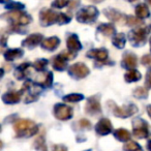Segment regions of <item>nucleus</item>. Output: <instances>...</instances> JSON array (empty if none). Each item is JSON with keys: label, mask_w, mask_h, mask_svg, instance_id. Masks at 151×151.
<instances>
[{"label": "nucleus", "mask_w": 151, "mask_h": 151, "mask_svg": "<svg viewBox=\"0 0 151 151\" xmlns=\"http://www.w3.org/2000/svg\"><path fill=\"white\" fill-rule=\"evenodd\" d=\"M14 129H15L17 137H31L35 134L38 130V126L33 121L28 119H20L14 124Z\"/></svg>", "instance_id": "f257e3e1"}, {"label": "nucleus", "mask_w": 151, "mask_h": 151, "mask_svg": "<svg viewBox=\"0 0 151 151\" xmlns=\"http://www.w3.org/2000/svg\"><path fill=\"white\" fill-rule=\"evenodd\" d=\"M40 19L42 26L52 25L53 23H58L62 25V24H66L70 21V18L67 17L64 14H57L53 11H50V9H46V11L42 12Z\"/></svg>", "instance_id": "f03ea898"}, {"label": "nucleus", "mask_w": 151, "mask_h": 151, "mask_svg": "<svg viewBox=\"0 0 151 151\" xmlns=\"http://www.w3.org/2000/svg\"><path fill=\"white\" fill-rule=\"evenodd\" d=\"M3 18L11 21L14 25H27L31 21V18L25 13L20 11H13L3 16Z\"/></svg>", "instance_id": "7ed1b4c3"}, {"label": "nucleus", "mask_w": 151, "mask_h": 151, "mask_svg": "<svg viewBox=\"0 0 151 151\" xmlns=\"http://www.w3.org/2000/svg\"><path fill=\"white\" fill-rule=\"evenodd\" d=\"M99 16V11L94 6H87L86 9H82L77 14V20L80 23H91L95 21Z\"/></svg>", "instance_id": "20e7f679"}, {"label": "nucleus", "mask_w": 151, "mask_h": 151, "mask_svg": "<svg viewBox=\"0 0 151 151\" xmlns=\"http://www.w3.org/2000/svg\"><path fill=\"white\" fill-rule=\"evenodd\" d=\"M21 91L23 93L26 92L25 103L29 104L37 99V96L40 95V93L42 92V89H40V87L37 86V85H33L30 82H26L25 84H24V87Z\"/></svg>", "instance_id": "39448f33"}, {"label": "nucleus", "mask_w": 151, "mask_h": 151, "mask_svg": "<svg viewBox=\"0 0 151 151\" xmlns=\"http://www.w3.org/2000/svg\"><path fill=\"white\" fill-rule=\"evenodd\" d=\"M109 105L111 106V109L113 111L114 115L120 118H127L138 112L137 107L134 105L127 106V107H124V108H120L118 106H116L113 101H109Z\"/></svg>", "instance_id": "423d86ee"}, {"label": "nucleus", "mask_w": 151, "mask_h": 151, "mask_svg": "<svg viewBox=\"0 0 151 151\" xmlns=\"http://www.w3.org/2000/svg\"><path fill=\"white\" fill-rule=\"evenodd\" d=\"M132 127H134V136L139 139H145L149 136V126L146 121L143 119L137 118L132 122Z\"/></svg>", "instance_id": "0eeeda50"}, {"label": "nucleus", "mask_w": 151, "mask_h": 151, "mask_svg": "<svg viewBox=\"0 0 151 151\" xmlns=\"http://www.w3.org/2000/svg\"><path fill=\"white\" fill-rule=\"evenodd\" d=\"M55 117L59 120H68L73 117V109L66 105L58 104L54 108Z\"/></svg>", "instance_id": "6e6552de"}, {"label": "nucleus", "mask_w": 151, "mask_h": 151, "mask_svg": "<svg viewBox=\"0 0 151 151\" xmlns=\"http://www.w3.org/2000/svg\"><path fill=\"white\" fill-rule=\"evenodd\" d=\"M147 35V30L145 28H138L132 30L129 33V38L132 40V44L134 46H141L145 44Z\"/></svg>", "instance_id": "1a4fd4ad"}, {"label": "nucleus", "mask_w": 151, "mask_h": 151, "mask_svg": "<svg viewBox=\"0 0 151 151\" xmlns=\"http://www.w3.org/2000/svg\"><path fill=\"white\" fill-rule=\"evenodd\" d=\"M69 73L76 78L82 79L87 77L89 73V68L84 63H76L69 67Z\"/></svg>", "instance_id": "9d476101"}, {"label": "nucleus", "mask_w": 151, "mask_h": 151, "mask_svg": "<svg viewBox=\"0 0 151 151\" xmlns=\"http://www.w3.org/2000/svg\"><path fill=\"white\" fill-rule=\"evenodd\" d=\"M112 128H113V126H112L111 121L107 118L101 119L95 126V130L99 136H106V134H110L112 132Z\"/></svg>", "instance_id": "9b49d317"}, {"label": "nucleus", "mask_w": 151, "mask_h": 151, "mask_svg": "<svg viewBox=\"0 0 151 151\" xmlns=\"http://www.w3.org/2000/svg\"><path fill=\"white\" fill-rule=\"evenodd\" d=\"M85 110L90 115H96V114L101 113V104H99V99L96 97H90L87 101Z\"/></svg>", "instance_id": "f8f14e48"}, {"label": "nucleus", "mask_w": 151, "mask_h": 151, "mask_svg": "<svg viewBox=\"0 0 151 151\" xmlns=\"http://www.w3.org/2000/svg\"><path fill=\"white\" fill-rule=\"evenodd\" d=\"M42 36L40 34H31L29 35L23 42H22V46L26 47V48H34V47L37 46L40 42H42Z\"/></svg>", "instance_id": "ddd939ff"}, {"label": "nucleus", "mask_w": 151, "mask_h": 151, "mask_svg": "<svg viewBox=\"0 0 151 151\" xmlns=\"http://www.w3.org/2000/svg\"><path fill=\"white\" fill-rule=\"evenodd\" d=\"M66 44H67V48L71 52H77V51H80L82 49V45H81L78 36L76 35V34H71V35L68 36Z\"/></svg>", "instance_id": "4468645a"}, {"label": "nucleus", "mask_w": 151, "mask_h": 151, "mask_svg": "<svg viewBox=\"0 0 151 151\" xmlns=\"http://www.w3.org/2000/svg\"><path fill=\"white\" fill-rule=\"evenodd\" d=\"M87 56L90 58H94L97 61H105L108 58V52L104 49H94L87 52Z\"/></svg>", "instance_id": "2eb2a0df"}, {"label": "nucleus", "mask_w": 151, "mask_h": 151, "mask_svg": "<svg viewBox=\"0 0 151 151\" xmlns=\"http://www.w3.org/2000/svg\"><path fill=\"white\" fill-rule=\"evenodd\" d=\"M22 94H23L22 91H19V92H15V91H13V92H7V93H5V94H3L2 99L5 104H17V103H19L20 99H21Z\"/></svg>", "instance_id": "dca6fc26"}, {"label": "nucleus", "mask_w": 151, "mask_h": 151, "mask_svg": "<svg viewBox=\"0 0 151 151\" xmlns=\"http://www.w3.org/2000/svg\"><path fill=\"white\" fill-rule=\"evenodd\" d=\"M60 44V40H59L58 37L56 36H52V37H49V38H46L42 42V47L46 50H49V51H53L57 48Z\"/></svg>", "instance_id": "f3484780"}, {"label": "nucleus", "mask_w": 151, "mask_h": 151, "mask_svg": "<svg viewBox=\"0 0 151 151\" xmlns=\"http://www.w3.org/2000/svg\"><path fill=\"white\" fill-rule=\"evenodd\" d=\"M122 65H123L125 68L132 69L134 67H136L137 65V57L134 54L132 53H126L123 56L122 59Z\"/></svg>", "instance_id": "a211bd4d"}, {"label": "nucleus", "mask_w": 151, "mask_h": 151, "mask_svg": "<svg viewBox=\"0 0 151 151\" xmlns=\"http://www.w3.org/2000/svg\"><path fill=\"white\" fill-rule=\"evenodd\" d=\"M53 81V75L51 71H47V73H40V76L36 79L37 84L42 85L44 87H50L52 85Z\"/></svg>", "instance_id": "6ab92c4d"}, {"label": "nucleus", "mask_w": 151, "mask_h": 151, "mask_svg": "<svg viewBox=\"0 0 151 151\" xmlns=\"http://www.w3.org/2000/svg\"><path fill=\"white\" fill-rule=\"evenodd\" d=\"M23 54H24V52L21 49H12V50H7L6 52L4 53V57L6 60L13 61V60H15V59L22 57Z\"/></svg>", "instance_id": "aec40b11"}, {"label": "nucleus", "mask_w": 151, "mask_h": 151, "mask_svg": "<svg viewBox=\"0 0 151 151\" xmlns=\"http://www.w3.org/2000/svg\"><path fill=\"white\" fill-rule=\"evenodd\" d=\"M99 31L105 36H111L116 32V29L112 24H101L99 28Z\"/></svg>", "instance_id": "412c9836"}, {"label": "nucleus", "mask_w": 151, "mask_h": 151, "mask_svg": "<svg viewBox=\"0 0 151 151\" xmlns=\"http://www.w3.org/2000/svg\"><path fill=\"white\" fill-rule=\"evenodd\" d=\"M114 136L117 139L118 141H121V142H126L130 139V132L128 130L124 129V128H119V129L115 130L114 132Z\"/></svg>", "instance_id": "4be33fe9"}, {"label": "nucleus", "mask_w": 151, "mask_h": 151, "mask_svg": "<svg viewBox=\"0 0 151 151\" xmlns=\"http://www.w3.org/2000/svg\"><path fill=\"white\" fill-rule=\"evenodd\" d=\"M124 79H125V81L127 83L136 82V81H139L141 79V73L136 69H130L125 73Z\"/></svg>", "instance_id": "5701e85b"}, {"label": "nucleus", "mask_w": 151, "mask_h": 151, "mask_svg": "<svg viewBox=\"0 0 151 151\" xmlns=\"http://www.w3.org/2000/svg\"><path fill=\"white\" fill-rule=\"evenodd\" d=\"M53 67H54L56 70L62 71L66 69V60L63 59L62 57L59 55V56H56L53 61Z\"/></svg>", "instance_id": "b1692460"}, {"label": "nucleus", "mask_w": 151, "mask_h": 151, "mask_svg": "<svg viewBox=\"0 0 151 151\" xmlns=\"http://www.w3.org/2000/svg\"><path fill=\"white\" fill-rule=\"evenodd\" d=\"M136 15L139 19H145V18L149 17L150 13H149V9L147 7L146 4L142 3V4H139L138 6L136 7Z\"/></svg>", "instance_id": "393cba45"}, {"label": "nucleus", "mask_w": 151, "mask_h": 151, "mask_svg": "<svg viewBox=\"0 0 151 151\" xmlns=\"http://www.w3.org/2000/svg\"><path fill=\"white\" fill-rule=\"evenodd\" d=\"M105 14L110 20L114 22H121V19H123V15H121L120 13L118 12L114 11V9H106L105 11Z\"/></svg>", "instance_id": "a878e982"}, {"label": "nucleus", "mask_w": 151, "mask_h": 151, "mask_svg": "<svg viewBox=\"0 0 151 151\" xmlns=\"http://www.w3.org/2000/svg\"><path fill=\"white\" fill-rule=\"evenodd\" d=\"M112 42H113V45L116 47V48L122 49V48H124V46H125V36H124V34H122V33H118L114 36Z\"/></svg>", "instance_id": "bb28decb"}, {"label": "nucleus", "mask_w": 151, "mask_h": 151, "mask_svg": "<svg viewBox=\"0 0 151 151\" xmlns=\"http://www.w3.org/2000/svg\"><path fill=\"white\" fill-rule=\"evenodd\" d=\"M29 66H30L29 63H23V64L20 65V66L16 69V73H15L16 78L19 79V80L23 79L24 77L26 76V70H27Z\"/></svg>", "instance_id": "cd10ccee"}, {"label": "nucleus", "mask_w": 151, "mask_h": 151, "mask_svg": "<svg viewBox=\"0 0 151 151\" xmlns=\"http://www.w3.org/2000/svg\"><path fill=\"white\" fill-rule=\"evenodd\" d=\"M34 148L38 151H48L46 146V143H45V138L44 136H40L34 142Z\"/></svg>", "instance_id": "c85d7f7f"}, {"label": "nucleus", "mask_w": 151, "mask_h": 151, "mask_svg": "<svg viewBox=\"0 0 151 151\" xmlns=\"http://www.w3.org/2000/svg\"><path fill=\"white\" fill-rule=\"evenodd\" d=\"M123 150L124 151H142V148H141V146L137 142L130 141V142L126 143V144L124 145Z\"/></svg>", "instance_id": "c756f323"}, {"label": "nucleus", "mask_w": 151, "mask_h": 151, "mask_svg": "<svg viewBox=\"0 0 151 151\" xmlns=\"http://www.w3.org/2000/svg\"><path fill=\"white\" fill-rule=\"evenodd\" d=\"M83 99H84V96L82 94H75V93H73V94L65 95L63 97V101H66V103H78V101H82Z\"/></svg>", "instance_id": "7c9ffc66"}, {"label": "nucleus", "mask_w": 151, "mask_h": 151, "mask_svg": "<svg viewBox=\"0 0 151 151\" xmlns=\"http://www.w3.org/2000/svg\"><path fill=\"white\" fill-rule=\"evenodd\" d=\"M134 96L137 97V99H144L148 96V92H147L146 89L143 88V87H138V88L134 91Z\"/></svg>", "instance_id": "2f4dec72"}, {"label": "nucleus", "mask_w": 151, "mask_h": 151, "mask_svg": "<svg viewBox=\"0 0 151 151\" xmlns=\"http://www.w3.org/2000/svg\"><path fill=\"white\" fill-rule=\"evenodd\" d=\"M47 65H48V60H46V59H38V60H36L35 62L33 63L34 68L38 71L44 70Z\"/></svg>", "instance_id": "473e14b6"}, {"label": "nucleus", "mask_w": 151, "mask_h": 151, "mask_svg": "<svg viewBox=\"0 0 151 151\" xmlns=\"http://www.w3.org/2000/svg\"><path fill=\"white\" fill-rule=\"evenodd\" d=\"M67 4H68V0H55L52 3V6L56 9H62Z\"/></svg>", "instance_id": "72a5a7b5"}, {"label": "nucleus", "mask_w": 151, "mask_h": 151, "mask_svg": "<svg viewBox=\"0 0 151 151\" xmlns=\"http://www.w3.org/2000/svg\"><path fill=\"white\" fill-rule=\"evenodd\" d=\"M60 56L62 57L63 59H65V60H70V59H73V57L76 56V53L71 52V51H69V52H63V53H61Z\"/></svg>", "instance_id": "f704fd0d"}, {"label": "nucleus", "mask_w": 151, "mask_h": 151, "mask_svg": "<svg viewBox=\"0 0 151 151\" xmlns=\"http://www.w3.org/2000/svg\"><path fill=\"white\" fill-rule=\"evenodd\" d=\"M126 23L128 25H138V24H142V21L140 19H136L134 17H127V20H126Z\"/></svg>", "instance_id": "c9c22d12"}, {"label": "nucleus", "mask_w": 151, "mask_h": 151, "mask_svg": "<svg viewBox=\"0 0 151 151\" xmlns=\"http://www.w3.org/2000/svg\"><path fill=\"white\" fill-rule=\"evenodd\" d=\"M24 7L23 4H21V3H11V4H7L6 5V9H15L16 11H19V9H22Z\"/></svg>", "instance_id": "e433bc0d"}, {"label": "nucleus", "mask_w": 151, "mask_h": 151, "mask_svg": "<svg viewBox=\"0 0 151 151\" xmlns=\"http://www.w3.org/2000/svg\"><path fill=\"white\" fill-rule=\"evenodd\" d=\"M80 126L82 128H86V129H89V128L91 127V123L88 121L87 119H82V120H80Z\"/></svg>", "instance_id": "4c0bfd02"}, {"label": "nucleus", "mask_w": 151, "mask_h": 151, "mask_svg": "<svg viewBox=\"0 0 151 151\" xmlns=\"http://www.w3.org/2000/svg\"><path fill=\"white\" fill-rule=\"evenodd\" d=\"M141 62H142V64H144V65H148V66L150 65L151 66V56L145 55V56L141 59Z\"/></svg>", "instance_id": "58836bf2"}, {"label": "nucleus", "mask_w": 151, "mask_h": 151, "mask_svg": "<svg viewBox=\"0 0 151 151\" xmlns=\"http://www.w3.org/2000/svg\"><path fill=\"white\" fill-rule=\"evenodd\" d=\"M53 151H67V148L63 145H55L53 147Z\"/></svg>", "instance_id": "ea45409f"}, {"label": "nucleus", "mask_w": 151, "mask_h": 151, "mask_svg": "<svg viewBox=\"0 0 151 151\" xmlns=\"http://www.w3.org/2000/svg\"><path fill=\"white\" fill-rule=\"evenodd\" d=\"M146 86L151 88V69L147 73L146 76Z\"/></svg>", "instance_id": "a19ab883"}, {"label": "nucleus", "mask_w": 151, "mask_h": 151, "mask_svg": "<svg viewBox=\"0 0 151 151\" xmlns=\"http://www.w3.org/2000/svg\"><path fill=\"white\" fill-rule=\"evenodd\" d=\"M147 112H148L149 116H150V118H151V106H148V107H147Z\"/></svg>", "instance_id": "79ce46f5"}, {"label": "nucleus", "mask_w": 151, "mask_h": 151, "mask_svg": "<svg viewBox=\"0 0 151 151\" xmlns=\"http://www.w3.org/2000/svg\"><path fill=\"white\" fill-rule=\"evenodd\" d=\"M147 148H148L149 151H151V141H149L148 144H147Z\"/></svg>", "instance_id": "37998d69"}, {"label": "nucleus", "mask_w": 151, "mask_h": 151, "mask_svg": "<svg viewBox=\"0 0 151 151\" xmlns=\"http://www.w3.org/2000/svg\"><path fill=\"white\" fill-rule=\"evenodd\" d=\"M90 1H92V2H95V3H99V2H101L103 0H90Z\"/></svg>", "instance_id": "c03bdc74"}, {"label": "nucleus", "mask_w": 151, "mask_h": 151, "mask_svg": "<svg viewBox=\"0 0 151 151\" xmlns=\"http://www.w3.org/2000/svg\"><path fill=\"white\" fill-rule=\"evenodd\" d=\"M146 1H147V2H148V3H149V4H150V5H151V0H146Z\"/></svg>", "instance_id": "a18cd8bd"}, {"label": "nucleus", "mask_w": 151, "mask_h": 151, "mask_svg": "<svg viewBox=\"0 0 151 151\" xmlns=\"http://www.w3.org/2000/svg\"><path fill=\"white\" fill-rule=\"evenodd\" d=\"M1 2H5V1H9V0H0Z\"/></svg>", "instance_id": "49530a36"}, {"label": "nucleus", "mask_w": 151, "mask_h": 151, "mask_svg": "<svg viewBox=\"0 0 151 151\" xmlns=\"http://www.w3.org/2000/svg\"><path fill=\"white\" fill-rule=\"evenodd\" d=\"M127 1H129V2H132V1H136V0H127Z\"/></svg>", "instance_id": "de8ad7c7"}, {"label": "nucleus", "mask_w": 151, "mask_h": 151, "mask_svg": "<svg viewBox=\"0 0 151 151\" xmlns=\"http://www.w3.org/2000/svg\"><path fill=\"white\" fill-rule=\"evenodd\" d=\"M150 48H151V37H150Z\"/></svg>", "instance_id": "09e8293b"}, {"label": "nucleus", "mask_w": 151, "mask_h": 151, "mask_svg": "<svg viewBox=\"0 0 151 151\" xmlns=\"http://www.w3.org/2000/svg\"><path fill=\"white\" fill-rule=\"evenodd\" d=\"M87 151H89V150H87Z\"/></svg>", "instance_id": "8fccbe9b"}]
</instances>
